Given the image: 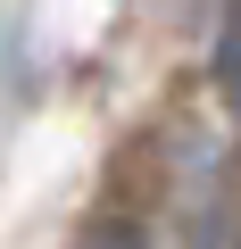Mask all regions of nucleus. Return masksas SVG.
Returning <instances> with one entry per match:
<instances>
[{
    "label": "nucleus",
    "mask_w": 241,
    "mask_h": 249,
    "mask_svg": "<svg viewBox=\"0 0 241 249\" xmlns=\"http://www.w3.org/2000/svg\"><path fill=\"white\" fill-rule=\"evenodd\" d=\"M208 75H216V100L241 116V0H233L224 25H216V58H208Z\"/></svg>",
    "instance_id": "f257e3e1"
},
{
    "label": "nucleus",
    "mask_w": 241,
    "mask_h": 249,
    "mask_svg": "<svg viewBox=\"0 0 241 249\" xmlns=\"http://www.w3.org/2000/svg\"><path fill=\"white\" fill-rule=\"evenodd\" d=\"M83 249H150V232H142L133 216H100V224L83 232Z\"/></svg>",
    "instance_id": "f03ea898"
}]
</instances>
